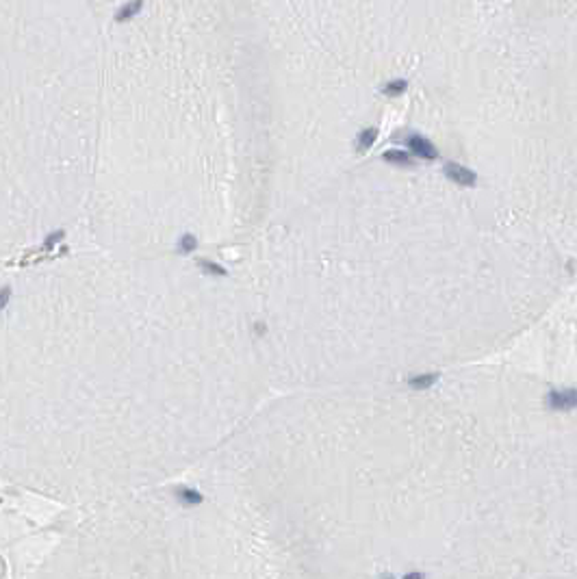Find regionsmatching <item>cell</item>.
Wrapping results in <instances>:
<instances>
[{
    "label": "cell",
    "mask_w": 577,
    "mask_h": 579,
    "mask_svg": "<svg viewBox=\"0 0 577 579\" xmlns=\"http://www.w3.org/2000/svg\"><path fill=\"white\" fill-rule=\"evenodd\" d=\"M180 247H182V250H185V252L194 250V247H196V239L191 237V234H185V237L180 239Z\"/></svg>",
    "instance_id": "7"
},
{
    "label": "cell",
    "mask_w": 577,
    "mask_h": 579,
    "mask_svg": "<svg viewBox=\"0 0 577 579\" xmlns=\"http://www.w3.org/2000/svg\"><path fill=\"white\" fill-rule=\"evenodd\" d=\"M408 148H410V152L415 156H421V159H428V161H432V159H436V156H438L436 148L430 143V139L419 137V135L410 137V139H408Z\"/></svg>",
    "instance_id": "3"
},
{
    "label": "cell",
    "mask_w": 577,
    "mask_h": 579,
    "mask_svg": "<svg viewBox=\"0 0 577 579\" xmlns=\"http://www.w3.org/2000/svg\"><path fill=\"white\" fill-rule=\"evenodd\" d=\"M66 0H0V237L50 243L72 180Z\"/></svg>",
    "instance_id": "1"
},
{
    "label": "cell",
    "mask_w": 577,
    "mask_h": 579,
    "mask_svg": "<svg viewBox=\"0 0 577 579\" xmlns=\"http://www.w3.org/2000/svg\"><path fill=\"white\" fill-rule=\"evenodd\" d=\"M443 171H445V176L450 178L452 182H456V185H460V187H475V182H478L475 174L471 169H466L464 165H460V163H454V161L445 163Z\"/></svg>",
    "instance_id": "2"
},
{
    "label": "cell",
    "mask_w": 577,
    "mask_h": 579,
    "mask_svg": "<svg viewBox=\"0 0 577 579\" xmlns=\"http://www.w3.org/2000/svg\"><path fill=\"white\" fill-rule=\"evenodd\" d=\"M382 159L387 161V163H395V165H410L408 154L401 152V150H389V152H384Z\"/></svg>",
    "instance_id": "5"
},
{
    "label": "cell",
    "mask_w": 577,
    "mask_h": 579,
    "mask_svg": "<svg viewBox=\"0 0 577 579\" xmlns=\"http://www.w3.org/2000/svg\"><path fill=\"white\" fill-rule=\"evenodd\" d=\"M406 87H408V82L406 80H391L387 87H384V94L387 96H401L406 91Z\"/></svg>",
    "instance_id": "6"
},
{
    "label": "cell",
    "mask_w": 577,
    "mask_h": 579,
    "mask_svg": "<svg viewBox=\"0 0 577 579\" xmlns=\"http://www.w3.org/2000/svg\"><path fill=\"white\" fill-rule=\"evenodd\" d=\"M375 128H365V131L358 135V152H367L371 145H373V141H375Z\"/></svg>",
    "instance_id": "4"
}]
</instances>
